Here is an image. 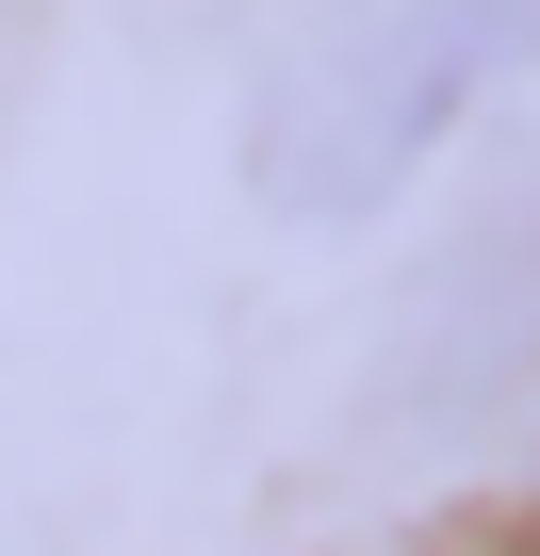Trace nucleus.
Returning <instances> with one entry per match:
<instances>
[{
	"label": "nucleus",
	"instance_id": "nucleus-1",
	"mask_svg": "<svg viewBox=\"0 0 540 556\" xmlns=\"http://www.w3.org/2000/svg\"><path fill=\"white\" fill-rule=\"evenodd\" d=\"M524 66H540V0H328L262 83V197L279 213H377Z\"/></svg>",
	"mask_w": 540,
	"mask_h": 556
}]
</instances>
